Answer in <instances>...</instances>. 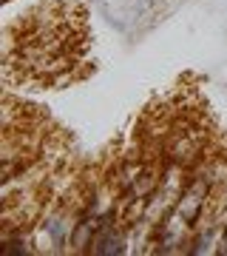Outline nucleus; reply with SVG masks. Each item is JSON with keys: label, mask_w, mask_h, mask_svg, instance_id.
Wrapping results in <instances>:
<instances>
[{"label": "nucleus", "mask_w": 227, "mask_h": 256, "mask_svg": "<svg viewBox=\"0 0 227 256\" xmlns=\"http://www.w3.org/2000/svg\"><path fill=\"white\" fill-rule=\"evenodd\" d=\"M74 222H77V210L68 208L65 202H54L48 210H43L40 220L34 222L37 234H40V242H45L43 250H48V254L71 250Z\"/></svg>", "instance_id": "nucleus-1"}, {"label": "nucleus", "mask_w": 227, "mask_h": 256, "mask_svg": "<svg viewBox=\"0 0 227 256\" xmlns=\"http://www.w3.org/2000/svg\"><path fill=\"white\" fill-rule=\"evenodd\" d=\"M208 156V137L199 128H182V131H171V137L165 142V160L185 168L199 165Z\"/></svg>", "instance_id": "nucleus-2"}, {"label": "nucleus", "mask_w": 227, "mask_h": 256, "mask_svg": "<svg viewBox=\"0 0 227 256\" xmlns=\"http://www.w3.org/2000/svg\"><path fill=\"white\" fill-rule=\"evenodd\" d=\"M216 254H227V220H225V225H222V236H219Z\"/></svg>", "instance_id": "nucleus-3"}]
</instances>
